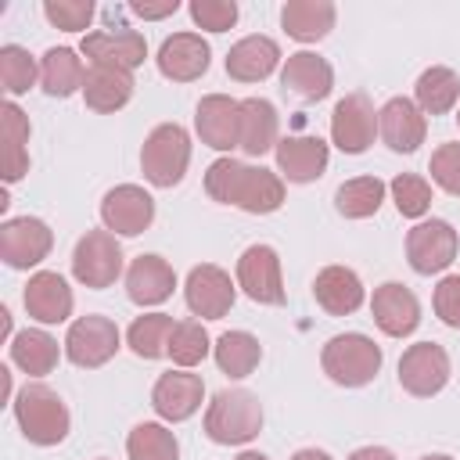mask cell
Listing matches in <instances>:
<instances>
[{
    "label": "cell",
    "mask_w": 460,
    "mask_h": 460,
    "mask_svg": "<svg viewBox=\"0 0 460 460\" xmlns=\"http://www.w3.org/2000/svg\"><path fill=\"white\" fill-rule=\"evenodd\" d=\"M205 194L219 205H237L252 216H270L284 205V183L262 165H244L237 158H216L205 169Z\"/></svg>",
    "instance_id": "6da1fadb"
},
{
    "label": "cell",
    "mask_w": 460,
    "mask_h": 460,
    "mask_svg": "<svg viewBox=\"0 0 460 460\" xmlns=\"http://www.w3.org/2000/svg\"><path fill=\"white\" fill-rule=\"evenodd\" d=\"M262 431V402L244 388H223L205 410V435L219 446H244Z\"/></svg>",
    "instance_id": "7a4b0ae2"
},
{
    "label": "cell",
    "mask_w": 460,
    "mask_h": 460,
    "mask_svg": "<svg viewBox=\"0 0 460 460\" xmlns=\"http://www.w3.org/2000/svg\"><path fill=\"white\" fill-rule=\"evenodd\" d=\"M14 420L22 428V435L32 442V446H58L65 435H68V406L61 402V395L40 381L25 385L14 399Z\"/></svg>",
    "instance_id": "3957f363"
},
{
    "label": "cell",
    "mask_w": 460,
    "mask_h": 460,
    "mask_svg": "<svg viewBox=\"0 0 460 460\" xmlns=\"http://www.w3.org/2000/svg\"><path fill=\"white\" fill-rule=\"evenodd\" d=\"M320 367H323V374L334 385L359 388V385L377 377V370H381V345L374 338L359 334V331L334 334L323 345V352H320Z\"/></svg>",
    "instance_id": "277c9868"
},
{
    "label": "cell",
    "mask_w": 460,
    "mask_h": 460,
    "mask_svg": "<svg viewBox=\"0 0 460 460\" xmlns=\"http://www.w3.org/2000/svg\"><path fill=\"white\" fill-rule=\"evenodd\" d=\"M190 165V137L180 122H162L140 147V169L151 187H176Z\"/></svg>",
    "instance_id": "5b68a950"
},
{
    "label": "cell",
    "mask_w": 460,
    "mask_h": 460,
    "mask_svg": "<svg viewBox=\"0 0 460 460\" xmlns=\"http://www.w3.org/2000/svg\"><path fill=\"white\" fill-rule=\"evenodd\" d=\"M122 273V248L111 230H86L72 252V277L83 288H111Z\"/></svg>",
    "instance_id": "8992f818"
},
{
    "label": "cell",
    "mask_w": 460,
    "mask_h": 460,
    "mask_svg": "<svg viewBox=\"0 0 460 460\" xmlns=\"http://www.w3.org/2000/svg\"><path fill=\"white\" fill-rule=\"evenodd\" d=\"M237 288L259 305H284V277L280 255L270 244H252L237 259Z\"/></svg>",
    "instance_id": "52a82bcc"
},
{
    "label": "cell",
    "mask_w": 460,
    "mask_h": 460,
    "mask_svg": "<svg viewBox=\"0 0 460 460\" xmlns=\"http://www.w3.org/2000/svg\"><path fill=\"white\" fill-rule=\"evenodd\" d=\"M119 341H122V338H119L115 320L90 313V316L72 320V327H68V334H65V356H68L75 367L93 370V367H104V363L119 352Z\"/></svg>",
    "instance_id": "ba28073f"
},
{
    "label": "cell",
    "mask_w": 460,
    "mask_h": 460,
    "mask_svg": "<svg viewBox=\"0 0 460 460\" xmlns=\"http://www.w3.org/2000/svg\"><path fill=\"white\" fill-rule=\"evenodd\" d=\"M449 381V356L442 345L435 341H417L399 356V385L417 395V399H431L446 388Z\"/></svg>",
    "instance_id": "9c48e42d"
},
{
    "label": "cell",
    "mask_w": 460,
    "mask_h": 460,
    "mask_svg": "<svg viewBox=\"0 0 460 460\" xmlns=\"http://www.w3.org/2000/svg\"><path fill=\"white\" fill-rule=\"evenodd\" d=\"M377 111L367 93H345L331 111V140L345 155H363L374 144Z\"/></svg>",
    "instance_id": "30bf717a"
},
{
    "label": "cell",
    "mask_w": 460,
    "mask_h": 460,
    "mask_svg": "<svg viewBox=\"0 0 460 460\" xmlns=\"http://www.w3.org/2000/svg\"><path fill=\"white\" fill-rule=\"evenodd\" d=\"M54 234L43 219L36 216H18V219H4L0 226V259L11 270H29L40 266L50 255Z\"/></svg>",
    "instance_id": "8fae6325"
},
{
    "label": "cell",
    "mask_w": 460,
    "mask_h": 460,
    "mask_svg": "<svg viewBox=\"0 0 460 460\" xmlns=\"http://www.w3.org/2000/svg\"><path fill=\"white\" fill-rule=\"evenodd\" d=\"M151 219H155V198L137 183H119L101 201V223L111 234L137 237L151 226Z\"/></svg>",
    "instance_id": "7c38bea8"
},
{
    "label": "cell",
    "mask_w": 460,
    "mask_h": 460,
    "mask_svg": "<svg viewBox=\"0 0 460 460\" xmlns=\"http://www.w3.org/2000/svg\"><path fill=\"white\" fill-rule=\"evenodd\" d=\"M406 259L417 273H442L456 259V230L446 219H420L406 234Z\"/></svg>",
    "instance_id": "4fadbf2b"
},
{
    "label": "cell",
    "mask_w": 460,
    "mask_h": 460,
    "mask_svg": "<svg viewBox=\"0 0 460 460\" xmlns=\"http://www.w3.org/2000/svg\"><path fill=\"white\" fill-rule=\"evenodd\" d=\"M183 298H187V309L194 316H205V320H223L237 298V288L230 280L226 270L212 266V262H201L187 273V284H183Z\"/></svg>",
    "instance_id": "5bb4252c"
},
{
    "label": "cell",
    "mask_w": 460,
    "mask_h": 460,
    "mask_svg": "<svg viewBox=\"0 0 460 460\" xmlns=\"http://www.w3.org/2000/svg\"><path fill=\"white\" fill-rule=\"evenodd\" d=\"M194 129L201 144L216 151H234L241 147V101L226 93H205L194 108Z\"/></svg>",
    "instance_id": "9a60e30c"
},
{
    "label": "cell",
    "mask_w": 460,
    "mask_h": 460,
    "mask_svg": "<svg viewBox=\"0 0 460 460\" xmlns=\"http://www.w3.org/2000/svg\"><path fill=\"white\" fill-rule=\"evenodd\" d=\"M158 72L172 83H194L208 72V61H212V50L208 43L198 36V32H172L162 40L158 47Z\"/></svg>",
    "instance_id": "2e32d148"
},
{
    "label": "cell",
    "mask_w": 460,
    "mask_h": 460,
    "mask_svg": "<svg viewBox=\"0 0 460 460\" xmlns=\"http://www.w3.org/2000/svg\"><path fill=\"white\" fill-rule=\"evenodd\" d=\"M370 313H374V323L388 334V338H406L417 331L420 323V302L417 295L399 284V280H385L381 288H374V298H370Z\"/></svg>",
    "instance_id": "e0dca14e"
},
{
    "label": "cell",
    "mask_w": 460,
    "mask_h": 460,
    "mask_svg": "<svg viewBox=\"0 0 460 460\" xmlns=\"http://www.w3.org/2000/svg\"><path fill=\"white\" fill-rule=\"evenodd\" d=\"M201 399H205V381L198 374H187V370H169L151 388V406L169 424H180V420L194 417Z\"/></svg>",
    "instance_id": "ac0fdd59"
},
{
    "label": "cell",
    "mask_w": 460,
    "mask_h": 460,
    "mask_svg": "<svg viewBox=\"0 0 460 460\" xmlns=\"http://www.w3.org/2000/svg\"><path fill=\"white\" fill-rule=\"evenodd\" d=\"M83 54L90 65H111L133 72L147 58V40L137 29H97L83 36Z\"/></svg>",
    "instance_id": "d6986e66"
},
{
    "label": "cell",
    "mask_w": 460,
    "mask_h": 460,
    "mask_svg": "<svg viewBox=\"0 0 460 460\" xmlns=\"http://www.w3.org/2000/svg\"><path fill=\"white\" fill-rule=\"evenodd\" d=\"M377 133L381 140L399 151V155H410L424 144V133H428V119L424 111L410 101V97H392L385 101V108L377 111Z\"/></svg>",
    "instance_id": "ffe728a7"
},
{
    "label": "cell",
    "mask_w": 460,
    "mask_h": 460,
    "mask_svg": "<svg viewBox=\"0 0 460 460\" xmlns=\"http://www.w3.org/2000/svg\"><path fill=\"white\" fill-rule=\"evenodd\" d=\"M331 162V151L320 137H305V133H288L277 140V169L280 176H288L291 183H313L323 176Z\"/></svg>",
    "instance_id": "44dd1931"
},
{
    "label": "cell",
    "mask_w": 460,
    "mask_h": 460,
    "mask_svg": "<svg viewBox=\"0 0 460 460\" xmlns=\"http://www.w3.org/2000/svg\"><path fill=\"white\" fill-rule=\"evenodd\" d=\"M22 302H25V313L40 323H65L72 316V288L54 270L32 273L29 284H25Z\"/></svg>",
    "instance_id": "7402d4cb"
},
{
    "label": "cell",
    "mask_w": 460,
    "mask_h": 460,
    "mask_svg": "<svg viewBox=\"0 0 460 460\" xmlns=\"http://www.w3.org/2000/svg\"><path fill=\"white\" fill-rule=\"evenodd\" d=\"M313 298L331 316H349L363 305V280L349 266H323L313 280Z\"/></svg>",
    "instance_id": "603a6c76"
},
{
    "label": "cell",
    "mask_w": 460,
    "mask_h": 460,
    "mask_svg": "<svg viewBox=\"0 0 460 460\" xmlns=\"http://www.w3.org/2000/svg\"><path fill=\"white\" fill-rule=\"evenodd\" d=\"M176 273L162 255H137L126 270V295L137 305H158L172 295Z\"/></svg>",
    "instance_id": "cb8c5ba5"
},
{
    "label": "cell",
    "mask_w": 460,
    "mask_h": 460,
    "mask_svg": "<svg viewBox=\"0 0 460 460\" xmlns=\"http://www.w3.org/2000/svg\"><path fill=\"white\" fill-rule=\"evenodd\" d=\"M280 83L298 93L302 101H323L334 86V72L327 65V58L313 54V50H295L288 54L284 68H280Z\"/></svg>",
    "instance_id": "d4e9b609"
},
{
    "label": "cell",
    "mask_w": 460,
    "mask_h": 460,
    "mask_svg": "<svg viewBox=\"0 0 460 460\" xmlns=\"http://www.w3.org/2000/svg\"><path fill=\"white\" fill-rule=\"evenodd\" d=\"M280 61V47L270 36H244L226 50V75L237 83H259L266 79Z\"/></svg>",
    "instance_id": "484cf974"
},
{
    "label": "cell",
    "mask_w": 460,
    "mask_h": 460,
    "mask_svg": "<svg viewBox=\"0 0 460 460\" xmlns=\"http://www.w3.org/2000/svg\"><path fill=\"white\" fill-rule=\"evenodd\" d=\"M133 97V72L126 68H111V65H90L86 79H83V101L90 111H119L126 108Z\"/></svg>",
    "instance_id": "4316f807"
},
{
    "label": "cell",
    "mask_w": 460,
    "mask_h": 460,
    "mask_svg": "<svg viewBox=\"0 0 460 460\" xmlns=\"http://www.w3.org/2000/svg\"><path fill=\"white\" fill-rule=\"evenodd\" d=\"M277 140H280L277 108L266 97H244L241 101V151L259 158L266 151H277Z\"/></svg>",
    "instance_id": "83f0119b"
},
{
    "label": "cell",
    "mask_w": 460,
    "mask_h": 460,
    "mask_svg": "<svg viewBox=\"0 0 460 460\" xmlns=\"http://www.w3.org/2000/svg\"><path fill=\"white\" fill-rule=\"evenodd\" d=\"M280 25L298 43H316L334 29V4L331 0H288L280 7Z\"/></svg>",
    "instance_id": "f1b7e54d"
},
{
    "label": "cell",
    "mask_w": 460,
    "mask_h": 460,
    "mask_svg": "<svg viewBox=\"0 0 460 460\" xmlns=\"http://www.w3.org/2000/svg\"><path fill=\"white\" fill-rule=\"evenodd\" d=\"M0 137H4V180L14 183L29 172V119L14 101H4L0 108Z\"/></svg>",
    "instance_id": "f546056e"
},
{
    "label": "cell",
    "mask_w": 460,
    "mask_h": 460,
    "mask_svg": "<svg viewBox=\"0 0 460 460\" xmlns=\"http://www.w3.org/2000/svg\"><path fill=\"white\" fill-rule=\"evenodd\" d=\"M61 359V349H58V338H50L47 331L40 327H25L11 338V363L22 367L29 377H43L58 367Z\"/></svg>",
    "instance_id": "4dcf8cb0"
},
{
    "label": "cell",
    "mask_w": 460,
    "mask_h": 460,
    "mask_svg": "<svg viewBox=\"0 0 460 460\" xmlns=\"http://www.w3.org/2000/svg\"><path fill=\"white\" fill-rule=\"evenodd\" d=\"M86 68L79 61V54L72 47H50L40 61V86L50 97H72L75 90H83Z\"/></svg>",
    "instance_id": "1f68e13d"
},
{
    "label": "cell",
    "mask_w": 460,
    "mask_h": 460,
    "mask_svg": "<svg viewBox=\"0 0 460 460\" xmlns=\"http://www.w3.org/2000/svg\"><path fill=\"white\" fill-rule=\"evenodd\" d=\"M460 101V79L453 68L446 65H431L417 75L413 83V104L424 111V115H446L453 111V104Z\"/></svg>",
    "instance_id": "d6a6232c"
},
{
    "label": "cell",
    "mask_w": 460,
    "mask_h": 460,
    "mask_svg": "<svg viewBox=\"0 0 460 460\" xmlns=\"http://www.w3.org/2000/svg\"><path fill=\"white\" fill-rule=\"evenodd\" d=\"M212 356L226 377H248L262 359V345L248 331H223L212 345Z\"/></svg>",
    "instance_id": "836d02e7"
},
{
    "label": "cell",
    "mask_w": 460,
    "mask_h": 460,
    "mask_svg": "<svg viewBox=\"0 0 460 460\" xmlns=\"http://www.w3.org/2000/svg\"><path fill=\"white\" fill-rule=\"evenodd\" d=\"M172 327L176 320L169 313H147V316H137L126 331V345L133 356L140 359H158V356H169V338H172Z\"/></svg>",
    "instance_id": "e575fe53"
},
{
    "label": "cell",
    "mask_w": 460,
    "mask_h": 460,
    "mask_svg": "<svg viewBox=\"0 0 460 460\" xmlns=\"http://www.w3.org/2000/svg\"><path fill=\"white\" fill-rule=\"evenodd\" d=\"M385 190H388V187H385L377 176H356V180H345V183L338 187L334 205H338V212H341L345 219H367V216H374V212L381 208Z\"/></svg>",
    "instance_id": "d590c367"
},
{
    "label": "cell",
    "mask_w": 460,
    "mask_h": 460,
    "mask_svg": "<svg viewBox=\"0 0 460 460\" xmlns=\"http://www.w3.org/2000/svg\"><path fill=\"white\" fill-rule=\"evenodd\" d=\"M126 453H129V460H180V442L165 424L144 420L129 431Z\"/></svg>",
    "instance_id": "8d00e7d4"
},
{
    "label": "cell",
    "mask_w": 460,
    "mask_h": 460,
    "mask_svg": "<svg viewBox=\"0 0 460 460\" xmlns=\"http://www.w3.org/2000/svg\"><path fill=\"white\" fill-rule=\"evenodd\" d=\"M208 352H212V338L201 327V320H176L169 338V359L187 370V367H198Z\"/></svg>",
    "instance_id": "74e56055"
},
{
    "label": "cell",
    "mask_w": 460,
    "mask_h": 460,
    "mask_svg": "<svg viewBox=\"0 0 460 460\" xmlns=\"http://www.w3.org/2000/svg\"><path fill=\"white\" fill-rule=\"evenodd\" d=\"M36 75H40V68H36L32 54L25 47H18V43H4L0 47V83H4L7 97L25 93L36 83Z\"/></svg>",
    "instance_id": "f35d334b"
},
{
    "label": "cell",
    "mask_w": 460,
    "mask_h": 460,
    "mask_svg": "<svg viewBox=\"0 0 460 460\" xmlns=\"http://www.w3.org/2000/svg\"><path fill=\"white\" fill-rule=\"evenodd\" d=\"M388 190H392V201H395L399 216H406V219H420L431 208V183L417 172H399L388 183Z\"/></svg>",
    "instance_id": "ab89813d"
},
{
    "label": "cell",
    "mask_w": 460,
    "mask_h": 460,
    "mask_svg": "<svg viewBox=\"0 0 460 460\" xmlns=\"http://www.w3.org/2000/svg\"><path fill=\"white\" fill-rule=\"evenodd\" d=\"M43 14L54 29H65V32H79L90 25L93 18V4L90 0H43Z\"/></svg>",
    "instance_id": "60d3db41"
},
{
    "label": "cell",
    "mask_w": 460,
    "mask_h": 460,
    "mask_svg": "<svg viewBox=\"0 0 460 460\" xmlns=\"http://www.w3.org/2000/svg\"><path fill=\"white\" fill-rule=\"evenodd\" d=\"M190 18L198 29L208 32H226L237 22V4L234 0H190Z\"/></svg>",
    "instance_id": "b9f144b4"
},
{
    "label": "cell",
    "mask_w": 460,
    "mask_h": 460,
    "mask_svg": "<svg viewBox=\"0 0 460 460\" xmlns=\"http://www.w3.org/2000/svg\"><path fill=\"white\" fill-rule=\"evenodd\" d=\"M428 169H431V180H435L446 194L460 198V144H442V147H435Z\"/></svg>",
    "instance_id": "7bdbcfd3"
},
{
    "label": "cell",
    "mask_w": 460,
    "mask_h": 460,
    "mask_svg": "<svg viewBox=\"0 0 460 460\" xmlns=\"http://www.w3.org/2000/svg\"><path fill=\"white\" fill-rule=\"evenodd\" d=\"M431 305H435V316L446 327L460 331V273H449V277L438 280V288L431 295Z\"/></svg>",
    "instance_id": "ee69618b"
},
{
    "label": "cell",
    "mask_w": 460,
    "mask_h": 460,
    "mask_svg": "<svg viewBox=\"0 0 460 460\" xmlns=\"http://www.w3.org/2000/svg\"><path fill=\"white\" fill-rule=\"evenodd\" d=\"M129 11H133L137 18H144V22H158V18L176 14V11H180V0H158V4H151V0H133Z\"/></svg>",
    "instance_id": "f6af8a7d"
},
{
    "label": "cell",
    "mask_w": 460,
    "mask_h": 460,
    "mask_svg": "<svg viewBox=\"0 0 460 460\" xmlns=\"http://www.w3.org/2000/svg\"><path fill=\"white\" fill-rule=\"evenodd\" d=\"M349 460H395V453L385 449V446H363V449H356Z\"/></svg>",
    "instance_id": "bcb514c9"
},
{
    "label": "cell",
    "mask_w": 460,
    "mask_h": 460,
    "mask_svg": "<svg viewBox=\"0 0 460 460\" xmlns=\"http://www.w3.org/2000/svg\"><path fill=\"white\" fill-rule=\"evenodd\" d=\"M291 460H334L331 453H323V449H298Z\"/></svg>",
    "instance_id": "7dc6e473"
},
{
    "label": "cell",
    "mask_w": 460,
    "mask_h": 460,
    "mask_svg": "<svg viewBox=\"0 0 460 460\" xmlns=\"http://www.w3.org/2000/svg\"><path fill=\"white\" fill-rule=\"evenodd\" d=\"M234 460H270L266 453H255V449H244V453H237Z\"/></svg>",
    "instance_id": "c3c4849f"
},
{
    "label": "cell",
    "mask_w": 460,
    "mask_h": 460,
    "mask_svg": "<svg viewBox=\"0 0 460 460\" xmlns=\"http://www.w3.org/2000/svg\"><path fill=\"white\" fill-rule=\"evenodd\" d=\"M420 460H453V456H446V453H428V456H420Z\"/></svg>",
    "instance_id": "681fc988"
},
{
    "label": "cell",
    "mask_w": 460,
    "mask_h": 460,
    "mask_svg": "<svg viewBox=\"0 0 460 460\" xmlns=\"http://www.w3.org/2000/svg\"><path fill=\"white\" fill-rule=\"evenodd\" d=\"M456 126H460V111H456Z\"/></svg>",
    "instance_id": "f907efd6"
}]
</instances>
